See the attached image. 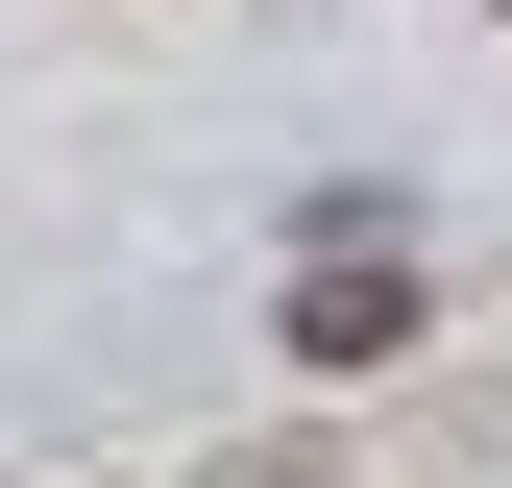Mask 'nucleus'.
<instances>
[{
  "label": "nucleus",
  "mask_w": 512,
  "mask_h": 488,
  "mask_svg": "<svg viewBox=\"0 0 512 488\" xmlns=\"http://www.w3.org/2000/svg\"><path fill=\"white\" fill-rule=\"evenodd\" d=\"M391 342H415V269H391V244L342 220V244L293 269V366H391Z\"/></svg>",
  "instance_id": "f257e3e1"
}]
</instances>
